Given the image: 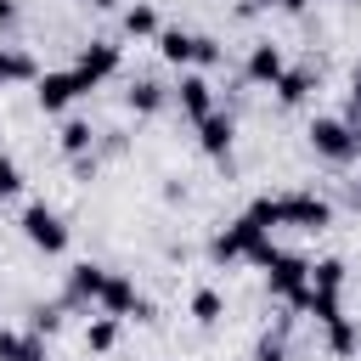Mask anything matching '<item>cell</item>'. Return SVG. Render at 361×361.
Wrapping results in <instances>:
<instances>
[{
	"label": "cell",
	"mask_w": 361,
	"mask_h": 361,
	"mask_svg": "<svg viewBox=\"0 0 361 361\" xmlns=\"http://www.w3.org/2000/svg\"><path fill=\"white\" fill-rule=\"evenodd\" d=\"M96 85L79 73V68H56V73H39L34 79V102L45 107V113H62L68 102H79V96H90Z\"/></svg>",
	"instance_id": "6da1fadb"
},
{
	"label": "cell",
	"mask_w": 361,
	"mask_h": 361,
	"mask_svg": "<svg viewBox=\"0 0 361 361\" xmlns=\"http://www.w3.org/2000/svg\"><path fill=\"white\" fill-rule=\"evenodd\" d=\"M310 147L327 164H350L361 152V130H350L344 118H310Z\"/></svg>",
	"instance_id": "7a4b0ae2"
},
{
	"label": "cell",
	"mask_w": 361,
	"mask_h": 361,
	"mask_svg": "<svg viewBox=\"0 0 361 361\" xmlns=\"http://www.w3.org/2000/svg\"><path fill=\"white\" fill-rule=\"evenodd\" d=\"M23 237H28L39 254H62V248H68V226H62V214L45 209V203H28V209H23Z\"/></svg>",
	"instance_id": "3957f363"
},
{
	"label": "cell",
	"mask_w": 361,
	"mask_h": 361,
	"mask_svg": "<svg viewBox=\"0 0 361 361\" xmlns=\"http://www.w3.org/2000/svg\"><path fill=\"white\" fill-rule=\"evenodd\" d=\"M102 316H135V322H147L152 316V305L135 293V282L130 276H118V271H107V288H102Z\"/></svg>",
	"instance_id": "277c9868"
},
{
	"label": "cell",
	"mask_w": 361,
	"mask_h": 361,
	"mask_svg": "<svg viewBox=\"0 0 361 361\" xmlns=\"http://www.w3.org/2000/svg\"><path fill=\"white\" fill-rule=\"evenodd\" d=\"M265 282H271L276 299H299V293L310 288V259H305V254H276L271 271H265Z\"/></svg>",
	"instance_id": "5b68a950"
},
{
	"label": "cell",
	"mask_w": 361,
	"mask_h": 361,
	"mask_svg": "<svg viewBox=\"0 0 361 361\" xmlns=\"http://www.w3.org/2000/svg\"><path fill=\"white\" fill-rule=\"evenodd\" d=\"M282 220H288V226H305V231H322V226L333 220V203L316 197V192H288V197H282Z\"/></svg>",
	"instance_id": "8992f818"
},
{
	"label": "cell",
	"mask_w": 361,
	"mask_h": 361,
	"mask_svg": "<svg viewBox=\"0 0 361 361\" xmlns=\"http://www.w3.org/2000/svg\"><path fill=\"white\" fill-rule=\"evenodd\" d=\"M259 237H265V231H259L248 214H237V220H231V226L209 243V254H214V259H248V248H254Z\"/></svg>",
	"instance_id": "52a82bcc"
},
{
	"label": "cell",
	"mask_w": 361,
	"mask_h": 361,
	"mask_svg": "<svg viewBox=\"0 0 361 361\" xmlns=\"http://www.w3.org/2000/svg\"><path fill=\"white\" fill-rule=\"evenodd\" d=\"M175 102H180V113H186L192 124H203V118L214 113V85H209L203 73H180V85H175Z\"/></svg>",
	"instance_id": "ba28073f"
},
{
	"label": "cell",
	"mask_w": 361,
	"mask_h": 361,
	"mask_svg": "<svg viewBox=\"0 0 361 361\" xmlns=\"http://www.w3.org/2000/svg\"><path fill=\"white\" fill-rule=\"evenodd\" d=\"M102 288H107V271H102L96 259H79V265L68 271V293H62V299H68V305H96Z\"/></svg>",
	"instance_id": "9c48e42d"
},
{
	"label": "cell",
	"mask_w": 361,
	"mask_h": 361,
	"mask_svg": "<svg viewBox=\"0 0 361 361\" xmlns=\"http://www.w3.org/2000/svg\"><path fill=\"white\" fill-rule=\"evenodd\" d=\"M243 73H248L254 85H271V90H276V79L288 73V62H282V45H271V39H259V45L248 51V62H243Z\"/></svg>",
	"instance_id": "30bf717a"
},
{
	"label": "cell",
	"mask_w": 361,
	"mask_h": 361,
	"mask_svg": "<svg viewBox=\"0 0 361 361\" xmlns=\"http://www.w3.org/2000/svg\"><path fill=\"white\" fill-rule=\"evenodd\" d=\"M231 135H237V124H231V113H220V107L197 124V147H203L209 158H231Z\"/></svg>",
	"instance_id": "8fae6325"
},
{
	"label": "cell",
	"mask_w": 361,
	"mask_h": 361,
	"mask_svg": "<svg viewBox=\"0 0 361 361\" xmlns=\"http://www.w3.org/2000/svg\"><path fill=\"white\" fill-rule=\"evenodd\" d=\"M73 68H79L90 85H102V79L118 68V45H113V39H90V45L79 51V62H73Z\"/></svg>",
	"instance_id": "7c38bea8"
},
{
	"label": "cell",
	"mask_w": 361,
	"mask_h": 361,
	"mask_svg": "<svg viewBox=\"0 0 361 361\" xmlns=\"http://www.w3.org/2000/svg\"><path fill=\"white\" fill-rule=\"evenodd\" d=\"M17 79H39L34 56L17 51V45H0V85H17Z\"/></svg>",
	"instance_id": "4fadbf2b"
},
{
	"label": "cell",
	"mask_w": 361,
	"mask_h": 361,
	"mask_svg": "<svg viewBox=\"0 0 361 361\" xmlns=\"http://www.w3.org/2000/svg\"><path fill=\"white\" fill-rule=\"evenodd\" d=\"M192 45H197V34H186V28H164V34H158V56L175 62V68L192 62Z\"/></svg>",
	"instance_id": "5bb4252c"
},
{
	"label": "cell",
	"mask_w": 361,
	"mask_h": 361,
	"mask_svg": "<svg viewBox=\"0 0 361 361\" xmlns=\"http://www.w3.org/2000/svg\"><path fill=\"white\" fill-rule=\"evenodd\" d=\"M305 96H310V68H288V73L276 79V102H282V107H299Z\"/></svg>",
	"instance_id": "9a60e30c"
},
{
	"label": "cell",
	"mask_w": 361,
	"mask_h": 361,
	"mask_svg": "<svg viewBox=\"0 0 361 361\" xmlns=\"http://www.w3.org/2000/svg\"><path fill=\"white\" fill-rule=\"evenodd\" d=\"M124 34H130V39H158V34H164V28H158V11H152V6H130V11H124Z\"/></svg>",
	"instance_id": "2e32d148"
},
{
	"label": "cell",
	"mask_w": 361,
	"mask_h": 361,
	"mask_svg": "<svg viewBox=\"0 0 361 361\" xmlns=\"http://www.w3.org/2000/svg\"><path fill=\"white\" fill-rule=\"evenodd\" d=\"M124 102H130L135 113H158V107H164V85H158V79H135V85L124 90Z\"/></svg>",
	"instance_id": "e0dca14e"
},
{
	"label": "cell",
	"mask_w": 361,
	"mask_h": 361,
	"mask_svg": "<svg viewBox=\"0 0 361 361\" xmlns=\"http://www.w3.org/2000/svg\"><path fill=\"white\" fill-rule=\"evenodd\" d=\"M118 344V316H96L90 327H85V350H96V355H107Z\"/></svg>",
	"instance_id": "ac0fdd59"
},
{
	"label": "cell",
	"mask_w": 361,
	"mask_h": 361,
	"mask_svg": "<svg viewBox=\"0 0 361 361\" xmlns=\"http://www.w3.org/2000/svg\"><path fill=\"white\" fill-rule=\"evenodd\" d=\"M327 350H333V355H355V350H361V327H355L350 316H338V322L327 327Z\"/></svg>",
	"instance_id": "d6986e66"
},
{
	"label": "cell",
	"mask_w": 361,
	"mask_h": 361,
	"mask_svg": "<svg viewBox=\"0 0 361 361\" xmlns=\"http://www.w3.org/2000/svg\"><path fill=\"white\" fill-rule=\"evenodd\" d=\"M56 141H62V152H68V158H85V152H90V124H85V118H68Z\"/></svg>",
	"instance_id": "ffe728a7"
},
{
	"label": "cell",
	"mask_w": 361,
	"mask_h": 361,
	"mask_svg": "<svg viewBox=\"0 0 361 361\" xmlns=\"http://www.w3.org/2000/svg\"><path fill=\"white\" fill-rule=\"evenodd\" d=\"M248 220H254L259 231H276V226H288V220H282V197H254V203H248Z\"/></svg>",
	"instance_id": "44dd1931"
},
{
	"label": "cell",
	"mask_w": 361,
	"mask_h": 361,
	"mask_svg": "<svg viewBox=\"0 0 361 361\" xmlns=\"http://www.w3.org/2000/svg\"><path fill=\"white\" fill-rule=\"evenodd\" d=\"M310 288L338 293V288H344V259H316V265H310Z\"/></svg>",
	"instance_id": "7402d4cb"
},
{
	"label": "cell",
	"mask_w": 361,
	"mask_h": 361,
	"mask_svg": "<svg viewBox=\"0 0 361 361\" xmlns=\"http://www.w3.org/2000/svg\"><path fill=\"white\" fill-rule=\"evenodd\" d=\"M310 316H316L322 327H333V322L344 316V305H338V293H327V288H310Z\"/></svg>",
	"instance_id": "603a6c76"
},
{
	"label": "cell",
	"mask_w": 361,
	"mask_h": 361,
	"mask_svg": "<svg viewBox=\"0 0 361 361\" xmlns=\"http://www.w3.org/2000/svg\"><path fill=\"white\" fill-rule=\"evenodd\" d=\"M220 310H226V299H220L214 288H197V293H192V316H197L203 327H209V322H220Z\"/></svg>",
	"instance_id": "cb8c5ba5"
},
{
	"label": "cell",
	"mask_w": 361,
	"mask_h": 361,
	"mask_svg": "<svg viewBox=\"0 0 361 361\" xmlns=\"http://www.w3.org/2000/svg\"><path fill=\"white\" fill-rule=\"evenodd\" d=\"M56 327H62V310H56V305H39V310L28 316V333H39V338H51Z\"/></svg>",
	"instance_id": "d4e9b609"
},
{
	"label": "cell",
	"mask_w": 361,
	"mask_h": 361,
	"mask_svg": "<svg viewBox=\"0 0 361 361\" xmlns=\"http://www.w3.org/2000/svg\"><path fill=\"white\" fill-rule=\"evenodd\" d=\"M192 62H197V68H214V62H220V45H214L209 34H197V45H192Z\"/></svg>",
	"instance_id": "484cf974"
},
{
	"label": "cell",
	"mask_w": 361,
	"mask_h": 361,
	"mask_svg": "<svg viewBox=\"0 0 361 361\" xmlns=\"http://www.w3.org/2000/svg\"><path fill=\"white\" fill-rule=\"evenodd\" d=\"M17 186H23V169H17V164H11L6 152H0V197H11Z\"/></svg>",
	"instance_id": "4316f807"
},
{
	"label": "cell",
	"mask_w": 361,
	"mask_h": 361,
	"mask_svg": "<svg viewBox=\"0 0 361 361\" xmlns=\"http://www.w3.org/2000/svg\"><path fill=\"white\" fill-rule=\"evenodd\" d=\"M276 254H282V248L271 243V231H265V237H259V243L248 248V259H254V265H265V271H271V259H276Z\"/></svg>",
	"instance_id": "83f0119b"
},
{
	"label": "cell",
	"mask_w": 361,
	"mask_h": 361,
	"mask_svg": "<svg viewBox=\"0 0 361 361\" xmlns=\"http://www.w3.org/2000/svg\"><path fill=\"white\" fill-rule=\"evenodd\" d=\"M17 355H23V333L0 327V361H17Z\"/></svg>",
	"instance_id": "f1b7e54d"
},
{
	"label": "cell",
	"mask_w": 361,
	"mask_h": 361,
	"mask_svg": "<svg viewBox=\"0 0 361 361\" xmlns=\"http://www.w3.org/2000/svg\"><path fill=\"white\" fill-rule=\"evenodd\" d=\"M254 361H288L282 338H259V344H254Z\"/></svg>",
	"instance_id": "f546056e"
},
{
	"label": "cell",
	"mask_w": 361,
	"mask_h": 361,
	"mask_svg": "<svg viewBox=\"0 0 361 361\" xmlns=\"http://www.w3.org/2000/svg\"><path fill=\"white\" fill-rule=\"evenodd\" d=\"M17 361H45V338L39 333H23V355Z\"/></svg>",
	"instance_id": "4dcf8cb0"
},
{
	"label": "cell",
	"mask_w": 361,
	"mask_h": 361,
	"mask_svg": "<svg viewBox=\"0 0 361 361\" xmlns=\"http://www.w3.org/2000/svg\"><path fill=\"white\" fill-rule=\"evenodd\" d=\"M17 23V0H0V28H11Z\"/></svg>",
	"instance_id": "1f68e13d"
},
{
	"label": "cell",
	"mask_w": 361,
	"mask_h": 361,
	"mask_svg": "<svg viewBox=\"0 0 361 361\" xmlns=\"http://www.w3.org/2000/svg\"><path fill=\"white\" fill-rule=\"evenodd\" d=\"M254 6H282V11H305L310 0H254Z\"/></svg>",
	"instance_id": "d6a6232c"
},
{
	"label": "cell",
	"mask_w": 361,
	"mask_h": 361,
	"mask_svg": "<svg viewBox=\"0 0 361 361\" xmlns=\"http://www.w3.org/2000/svg\"><path fill=\"white\" fill-rule=\"evenodd\" d=\"M90 6H113V0H90Z\"/></svg>",
	"instance_id": "836d02e7"
}]
</instances>
